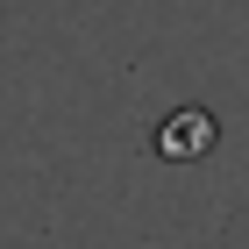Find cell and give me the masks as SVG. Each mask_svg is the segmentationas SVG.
I'll use <instances>...</instances> for the list:
<instances>
[{
    "instance_id": "obj_1",
    "label": "cell",
    "mask_w": 249,
    "mask_h": 249,
    "mask_svg": "<svg viewBox=\"0 0 249 249\" xmlns=\"http://www.w3.org/2000/svg\"><path fill=\"white\" fill-rule=\"evenodd\" d=\"M207 142H213V114H199V107H185V114H171L157 128V150L164 157H199Z\"/></svg>"
}]
</instances>
